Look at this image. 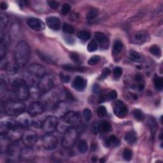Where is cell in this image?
Masks as SVG:
<instances>
[{"label": "cell", "mask_w": 163, "mask_h": 163, "mask_svg": "<svg viewBox=\"0 0 163 163\" xmlns=\"http://www.w3.org/2000/svg\"><path fill=\"white\" fill-rule=\"evenodd\" d=\"M38 88L41 93H46L50 91L54 86L53 80L49 77L45 76L40 78V80L38 83Z\"/></svg>", "instance_id": "obj_12"}, {"label": "cell", "mask_w": 163, "mask_h": 163, "mask_svg": "<svg viewBox=\"0 0 163 163\" xmlns=\"http://www.w3.org/2000/svg\"><path fill=\"white\" fill-rule=\"evenodd\" d=\"M59 78H60V80L62 82V83H68L70 80H71V78L69 75H66L65 74V73H61L59 74Z\"/></svg>", "instance_id": "obj_49"}, {"label": "cell", "mask_w": 163, "mask_h": 163, "mask_svg": "<svg viewBox=\"0 0 163 163\" xmlns=\"http://www.w3.org/2000/svg\"><path fill=\"white\" fill-rule=\"evenodd\" d=\"M65 124H58V125H57V129L58 131V132H59L60 133H65L66 131L69 129L70 128V125H69L68 124H67L66 122H65Z\"/></svg>", "instance_id": "obj_38"}, {"label": "cell", "mask_w": 163, "mask_h": 163, "mask_svg": "<svg viewBox=\"0 0 163 163\" xmlns=\"http://www.w3.org/2000/svg\"><path fill=\"white\" fill-rule=\"evenodd\" d=\"M62 69H64L65 70L67 71H80L82 72L85 71V68H83L82 67L80 66H72L70 65H63L62 66Z\"/></svg>", "instance_id": "obj_30"}, {"label": "cell", "mask_w": 163, "mask_h": 163, "mask_svg": "<svg viewBox=\"0 0 163 163\" xmlns=\"http://www.w3.org/2000/svg\"><path fill=\"white\" fill-rule=\"evenodd\" d=\"M100 129L104 132H109L112 129V125L109 122L104 120L100 123Z\"/></svg>", "instance_id": "obj_35"}, {"label": "cell", "mask_w": 163, "mask_h": 163, "mask_svg": "<svg viewBox=\"0 0 163 163\" xmlns=\"http://www.w3.org/2000/svg\"><path fill=\"white\" fill-rule=\"evenodd\" d=\"M97 114L99 117L103 118L106 116L107 114V110L104 106L99 107L97 109Z\"/></svg>", "instance_id": "obj_42"}, {"label": "cell", "mask_w": 163, "mask_h": 163, "mask_svg": "<svg viewBox=\"0 0 163 163\" xmlns=\"http://www.w3.org/2000/svg\"><path fill=\"white\" fill-rule=\"evenodd\" d=\"M32 125L33 126H35V127L37 128H41V125H42V124L40 122V120H37V119H33V123H32Z\"/></svg>", "instance_id": "obj_56"}, {"label": "cell", "mask_w": 163, "mask_h": 163, "mask_svg": "<svg viewBox=\"0 0 163 163\" xmlns=\"http://www.w3.org/2000/svg\"><path fill=\"white\" fill-rule=\"evenodd\" d=\"M19 127L17 121L12 119L4 118L0 122V131L1 134L7 133L10 130L16 129Z\"/></svg>", "instance_id": "obj_10"}, {"label": "cell", "mask_w": 163, "mask_h": 163, "mask_svg": "<svg viewBox=\"0 0 163 163\" xmlns=\"http://www.w3.org/2000/svg\"><path fill=\"white\" fill-rule=\"evenodd\" d=\"M113 75L115 77L117 78H119L120 76H121L122 73V70L121 68L120 67H116L113 70Z\"/></svg>", "instance_id": "obj_53"}, {"label": "cell", "mask_w": 163, "mask_h": 163, "mask_svg": "<svg viewBox=\"0 0 163 163\" xmlns=\"http://www.w3.org/2000/svg\"><path fill=\"white\" fill-rule=\"evenodd\" d=\"M23 134V133H21L18 128H16L10 130L7 133L4 134L6 136L8 140L11 141L12 142H16V141H18L20 138H22Z\"/></svg>", "instance_id": "obj_18"}, {"label": "cell", "mask_w": 163, "mask_h": 163, "mask_svg": "<svg viewBox=\"0 0 163 163\" xmlns=\"http://www.w3.org/2000/svg\"><path fill=\"white\" fill-rule=\"evenodd\" d=\"M100 124L98 122H94L92 125L91 131L94 134H97L100 131Z\"/></svg>", "instance_id": "obj_45"}, {"label": "cell", "mask_w": 163, "mask_h": 163, "mask_svg": "<svg viewBox=\"0 0 163 163\" xmlns=\"http://www.w3.org/2000/svg\"><path fill=\"white\" fill-rule=\"evenodd\" d=\"M37 55L38 56V57L42 61L47 62V63H48V64L54 65V64H56V62H57L53 58V57H51L50 55L44 53V52H42L41 51L37 50Z\"/></svg>", "instance_id": "obj_23"}, {"label": "cell", "mask_w": 163, "mask_h": 163, "mask_svg": "<svg viewBox=\"0 0 163 163\" xmlns=\"http://www.w3.org/2000/svg\"><path fill=\"white\" fill-rule=\"evenodd\" d=\"M35 150L29 146H26L21 149L19 158L23 161H32L35 157Z\"/></svg>", "instance_id": "obj_16"}, {"label": "cell", "mask_w": 163, "mask_h": 163, "mask_svg": "<svg viewBox=\"0 0 163 163\" xmlns=\"http://www.w3.org/2000/svg\"><path fill=\"white\" fill-rule=\"evenodd\" d=\"M78 150L81 154H85L88 150V145L87 143L84 140H81L78 143Z\"/></svg>", "instance_id": "obj_29"}, {"label": "cell", "mask_w": 163, "mask_h": 163, "mask_svg": "<svg viewBox=\"0 0 163 163\" xmlns=\"http://www.w3.org/2000/svg\"><path fill=\"white\" fill-rule=\"evenodd\" d=\"M133 115L134 118L138 121H142L144 119V114L140 109H134L133 110Z\"/></svg>", "instance_id": "obj_34"}, {"label": "cell", "mask_w": 163, "mask_h": 163, "mask_svg": "<svg viewBox=\"0 0 163 163\" xmlns=\"http://www.w3.org/2000/svg\"><path fill=\"white\" fill-rule=\"evenodd\" d=\"M60 101L59 97L54 92L47 93L44 98L42 104L46 110H56Z\"/></svg>", "instance_id": "obj_5"}, {"label": "cell", "mask_w": 163, "mask_h": 163, "mask_svg": "<svg viewBox=\"0 0 163 163\" xmlns=\"http://www.w3.org/2000/svg\"><path fill=\"white\" fill-rule=\"evenodd\" d=\"M6 54V46L2 41H1V46H0V57L2 59Z\"/></svg>", "instance_id": "obj_51"}, {"label": "cell", "mask_w": 163, "mask_h": 163, "mask_svg": "<svg viewBox=\"0 0 163 163\" xmlns=\"http://www.w3.org/2000/svg\"><path fill=\"white\" fill-rule=\"evenodd\" d=\"M110 73H111V70H110L109 68H104V69L102 71L101 75L99 76V79H100V80L104 79V78H106L110 74Z\"/></svg>", "instance_id": "obj_48"}, {"label": "cell", "mask_w": 163, "mask_h": 163, "mask_svg": "<svg viewBox=\"0 0 163 163\" xmlns=\"http://www.w3.org/2000/svg\"><path fill=\"white\" fill-rule=\"evenodd\" d=\"M97 49H98V44L95 40H92V41L89 42L87 45V50L89 52H94Z\"/></svg>", "instance_id": "obj_40"}, {"label": "cell", "mask_w": 163, "mask_h": 163, "mask_svg": "<svg viewBox=\"0 0 163 163\" xmlns=\"http://www.w3.org/2000/svg\"><path fill=\"white\" fill-rule=\"evenodd\" d=\"M27 23L31 29L36 31H41L45 28V25L43 21L37 18L29 19Z\"/></svg>", "instance_id": "obj_17"}, {"label": "cell", "mask_w": 163, "mask_h": 163, "mask_svg": "<svg viewBox=\"0 0 163 163\" xmlns=\"http://www.w3.org/2000/svg\"><path fill=\"white\" fill-rule=\"evenodd\" d=\"M149 51L150 53L155 56L157 57H160L161 56V50L160 49V47L157 45H152L150 47V48L149 49Z\"/></svg>", "instance_id": "obj_33"}, {"label": "cell", "mask_w": 163, "mask_h": 163, "mask_svg": "<svg viewBox=\"0 0 163 163\" xmlns=\"http://www.w3.org/2000/svg\"><path fill=\"white\" fill-rule=\"evenodd\" d=\"M94 36H95L96 40L100 44L101 48L105 49H108L109 45V41L106 35L101 32H96L94 33Z\"/></svg>", "instance_id": "obj_21"}, {"label": "cell", "mask_w": 163, "mask_h": 163, "mask_svg": "<svg viewBox=\"0 0 163 163\" xmlns=\"http://www.w3.org/2000/svg\"><path fill=\"white\" fill-rule=\"evenodd\" d=\"M45 110V109L42 103L35 101L29 104L28 109V113L31 116L35 117L43 113Z\"/></svg>", "instance_id": "obj_14"}, {"label": "cell", "mask_w": 163, "mask_h": 163, "mask_svg": "<svg viewBox=\"0 0 163 163\" xmlns=\"http://www.w3.org/2000/svg\"><path fill=\"white\" fill-rule=\"evenodd\" d=\"M26 109V105L20 101H9L5 107V111L9 116H19L22 115Z\"/></svg>", "instance_id": "obj_3"}, {"label": "cell", "mask_w": 163, "mask_h": 163, "mask_svg": "<svg viewBox=\"0 0 163 163\" xmlns=\"http://www.w3.org/2000/svg\"><path fill=\"white\" fill-rule=\"evenodd\" d=\"M144 85L142 83H139V85L138 86V88L140 91H143V89H144Z\"/></svg>", "instance_id": "obj_59"}, {"label": "cell", "mask_w": 163, "mask_h": 163, "mask_svg": "<svg viewBox=\"0 0 163 163\" xmlns=\"http://www.w3.org/2000/svg\"><path fill=\"white\" fill-rule=\"evenodd\" d=\"M48 5L49 7L53 9H57L59 6V3L57 1H49Z\"/></svg>", "instance_id": "obj_54"}, {"label": "cell", "mask_w": 163, "mask_h": 163, "mask_svg": "<svg viewBox=\"0 0 163 163\" xmlns=\"http://www.w3.org/2000/svg\"><path fill=\"white\" fill-rule=\"evenodd\" d=\"M72 86L78 91H83L87 86V80L82 77H77L73 82Z\"/></svg>", "instance_id": "obj_19"}, {"label": "cell", "mask_w": 163, "mask_h": 163, "mask_svg": "<svg viewBox=\"0 0 163 163\" xmlns=\"http://www.w3.org/2000/svg\"><path fill=\"white\" fill-rule=\"evenodd\" d=\"M46 23L49 28L55 31L59 30L61 28L60 20L56 17H48L46 19Z\"/></svg>", "instance_id": "obj_20"}, {"label": "cell", "mask_w": 163, "mask_h": 163, "mask_svg": "<svg viewBox=\"0 0 163 163\" xmlns=\"http://www.w3.org/2000/svg\"><path fill=\"white\" fill-rule=\"evenodd\" d=\"M42 145L47 150H54L58 145V140L54 135L46 134L42 138Z\"/></svg>", "instance_id": "obj_9"}, {"label": "cell", "mask_w": 163, "mask_h": 163, "mask_svg": "<svg viewBox=\"0 0 163 163\" xmlns=\"http://www.w3.org/2000/svg\"><path fill=\"white\" fill-rule=\"evenodd\" d=\"M8 7V5L5 3V2H3L1 4V8L3 9V10H5V9H7Z\"/></svg>", "instance_id": "obj_58"}, {"label": "cell", "mask_w": 163, "mask_h": 163, "mask_svg": "<svg viewBox=\"0 0 163 163\" xmlns=\"http://www.w3.org/2000/svg\"><path fill=\"white\" fill-rule=\"evenodd\" d=\"M129 59L133 62H141L143 60V56L136 51H131L129 54Z\"/></svg>", "instance_id": "obj_28"}, {"label": "cell", "mask_w": 163, "mask_h": 163, "mask_svg": "<svg viewBox=\"0 0 163 163\" xmlns=\"http://www.w3.org/2000/svg\"><path fill=\"white\" fill-rule=\"evenodd\" d=\"M78 137V133L74 128H71L65 133L62 140V145L66 149H70L75 145Z\"/></svg>", "instance_id": "obj_4"}, {"label": "cell", "mask_w": 163, "mask_h": 163, "mask_svg": "<svg viewBox=\"0 0 163 163\" xmlns=\"http://www.w3.org/2000/svg\"><path fill=\"white\" fill-rule=\"evenodd\" d=\"M15 95L20 101L27 100L30 96L29 89L23 78H17L13 83Z\"/></svg>", "instance_id": "obj_2"}, {"label": "cell", "mask_w": 163, "mask_h": 163, "mask_svg": "<svg viewBox=\"0 0 163 163\" xmlns=\"http://www.w3.org/2000/svg\"><path fill=\"white\" fill-rule=\"evenodd\" d=\"M97 160H98L97 157H92V161H93V162H96Z\"/></svg>", "instance_id": "obj_60"}, {"label": "cell", "mask_w": 163, "mask_h": 163, "mask_svg": "<svg viewBox=\"0 0 163 163\" xmlns=\"http://www.w3.org/2000/svg\"><path fill=\"white\" fill-rule=\"evenodd\" d=\"M20 149L19 143L16 142H13L10 144L7 149V153L10 159H18L19 158Z\"/></svg>", "instance_id": "obj_15"}, {"label": "cell", "mask_w": 163, "mask_h": 163, "mask_svg": "<svg viewBox=\"0 0 163 163\" xmlns=\"http://www.w3.org/2000/svg\"><path fill=\"white\" fill-rule=\"evenodd\" d=\"M101 61V57L99 56H94L91 57L88 61V64L89 65H96Z\"/></svg>", "instance_id": "obj_41"}, {"label": "cell", "mask_w": 163, "mask_h": 163, "mask_svg": "<svg viewBox=\"0 0 163 163\" xmlns=\"http://www.w3.org/2000/svg\"><path fill=\"white\" fill-rule=\"evenodd\" d=\"M113 112L116 116L120 119L124 118L128 113V108L127 106L121 101L115 102Z\"/></svg>", "instance_id": "obj_13"}, {"label": "cell", "mask_w": 163, "mask_h": 163, "mask_svg": "<svg viewBox=\"0 0 163 163\" xmlns=\"http://www.w3.org/2000/svg\"><path fill=\"white\" fill-rule=\"evenodd\" d=\"M62 31L67 34H73L75 32V29L70 24L64 23L62 26Z\"/></svg>", "instance_id": "obj_36"}, {"label": "cell", "mask_w": 163, "mask_h": 163, "mask_svg": "<svg viewBox=\"0 0 163 163\" xmlns=\"http://www.w3.org/2000/svg\"><path fill=\"white\" fill-rule=\"evenodd\" d=\"M14 58L18 67L24 68L27 65L30 58V49L26 41H19L15 46Z\"/></svg>", "instance_id": "obj_1"}, {"label": "cell", "mask_w": 163, "mask_h": 163, "mask_svg": "<svg viewBox=\"0 0 163 163\" xmlns=\"http://www.w3.org/2000/svg\"><path fill=\"white\" fill-rule=\"evenodd\" d=\"M93 91L96 94H98L99 93V92H100V88H99V87L96 84V85H94L93 87Z\"/></svg>", "instance_id": "obj_57"}, {"label": "cell", "mask_w": 163, "mask_h": 163, "mask_svg": "<svg viewBox=\"0 0 163 163\" xmlns=\"http://www.w3.org/2000/svg\"><path fill=\"white\" fill-rule=\"evenodd\" d=\"M147 125H148L149 127L150 128V129L152 130V132L154 133H155V131H156V123L155 122V120L152 119H150L148 121H147Z\"/></svg>", "instance_id": "obj_47"}, {"label": "cell", "mask_w": 163, "mask_h": 163, "mask_svg": "<svg viewBox=\"0 0 163 163\" xmlns=\"http://www.w3.org/2000/svg\"><path fill=\"white\" fill-rule=\"evenodd\" d=\"M71 5L69 3H65L63 5V6L62 7V13L64 15H66L68 13L70 12L71 10Z\"/></svg>", "instance_id": "obj_50"}, {"label": "cell", "mask_w": 163, "mask_h": 163, "mask_svg": "<svg viewBox=\"0 0 163 163\" xmlns=\"http://www.w3.org/2000/svg\"><path fill=\"white\" fill-rule=\"evenodd\" d=\"M59 121L56 117L49 116L42 123L41 128L46 134H50L57 129Z\"/></svg>", "instance_id": "obj_7"}, {"label": "cell", "mask_w": 163, "mask_h": 163, "mask_svg": "<svg viewBox=\"0 0 163 163\" xmlns=\"http://www.w3.org/2000/svg\"><path fill=\"white\" fill-rule=\"evenodd\" d=\"M28 71L31 76L38 78H43L46 76L47 74L45 68L39 64H36V63L29 65L28 68Z\"/></svg>", "instance_id": "obj_11"}, {"label": "cell", "mask_w": 163, "mask_h": 163, "mask_svg": "<svg viewBox=\"0 0 163 163\" xmlns=\"http://www.w3.org/2000/svg\"><path fill=\"white\" fill-rule=\"evenodd\" d=\"M22 141L26 146L32 147L38 141V136L35 131L26 130L22 136Z\"/></svg>", "instance_id": "obj_8"}, {"label": "cell", "mask_w": 163, "mask_h": 163, "mask_svg": "<svg viewBox=\"0 0 163 163\" xmlns=\"http://www.w3.org/2000/svg\"><path fill=\"white\" fill-rule=\"evenodd\" d=\"M98 15V11L96 9H92L89 11L86 16V19L89 20H93L96 18Z\"/></svg>", "instance_id": "obj_39"}, {"label": "cell", "mask_w": 163, "mask_h": 163, "mask_svg": "<svg viewBox=\"0 0 163 163\" xmlns=\"http://www.w3.org/2000/svg\"><path fill=\"white\" fill-rule=\"evenodd\" d=\"M117 96H118V94H117L116 91H115V90L112 91L111 92H110V93L108 94V97L110 99H117Z\"/></svg>", "instance_id": "obj_55"}, {"label": "cell", "mask_w": 163, "mask_h": 163, "mask_svg": "<svg viewBox=\"0 0 163 163\" xmlns=\"http://www.w3.org/2000/svg\"><path fill=\"white\" fill-rule=\"evenodd\" d=\"M147 37H148V34L144 31H139V32H137L134 35V39L139 44H143L146 40Z\"/></svg>", "instance_id": "obj_25"}, {"label": "cell", "mask_w": 163, "mask_h": 163, "mask_svg": "<svg viewBox=\"0 0 163 163\" xmlns=\"http://www.w3.org/2000/svg\"><path fill=\"white\" fill-rule=\"evenodd\" d=\"M8 23V18L5 14H0V25H1V28H5L7 25Z\"/></svg>", "instance_id": "obj_43"}, {"label": "cell", "mask_w": 163, "mask_h": 163, "mask_svg": "<svg viewBox=\"0 0 163 163\" xmlns=\"http://www.w3.org/2000/svg\"><path fill=\"white\" fill-rule=\"evenodd\" d=\"M78 37L83 41H87L91 38V33L86 31H82L78 33Z\"/></svg>", "instance_id": "obj_37"}, {"label": "cell", "mask_w": 163, "mask_h": 163, "mask_svg": "<svg viewBox=\"0 0 163 163\" xmlns=\"http://www.w3.org/2000/svg\"><path fill=\"white\" fill-rule=\"evenodd\" d=\"M30 96L33 99H38L41 96V92L38 86H33L29 89Z\"/></svg>", "instance_id": "obj_26"}, {"label": "cell", "mask_w": 163, "mask_h": 163, "mask_svg": "<svg viewBox=\"0 0 163 163\" xmlns=\"http://www.w3.org/2000/svg\"><path fill=\"white\" fill-rule=\"evenodd\" d=\"M83 115L86 121H89V120L92 119V116L91 110H89V108L84 109L83 112Z\"/></svg>", "instance_id": "obj_46"}, {"label": "cell", "mask_w": 163, "mask_h": 163, "mask_svg": "<svg viewBox=\"0 0 163 163\" xmlns=\"http://www.w3.org/2000/svg\"><path fill=\"white\" fill-rule=\"evenodd\" d=\"M154 85L157 90L161 91L163 87V78L159 76H155L154 79Z\"/></svg>", "instance_id": "obj_31"}, {"label": "cell", "mask_w": 163, "mask_h": 163, "mask_svg": "<svg viewBox=\"0 0 163 163\" xmlns=\"http://www.w3.org/2000/svg\"><path fill=\"white\" fill-rule=\"evenodd\" d=\"M19 127L27 128L32 125L33 119H31V115L29 114L22 115L17 120Z\"/></svg>", "instance_id": "obj_22"}, {"label": "cell", "mask_w": 163, "mask_h": 163, "mask_svg": "<svg viewBox=\"0 0 163 163\" xmlns=\"http://www.w3.org/2000/svg\"><path fill=\"white\" fill-rule=\"evenodd\" d=\"M136 140H137V136L134 131H129L125 135V140L129 145L134 144L136 141Z\"/></svg>", "instance_id": "obj_24"}, {"label": "cell", "mask_w": 163, "mask_h": 163, "mask_svg": "<svg viewBox=\"0 0 163 163\" xmlns=\"http://www.w3.org/2000/svg\"><path fill=\"white\" fill-rule=\"evenodd\" d=\"M70 59L73 62H75L76 63L80 62V61L79 56H78V54L76 53V52H71V53L70 54Z\"/></svg>", "instance_id": "obj_52"}, {"label": "cell", "mask_w": 163, "mask_h": 163, "mask_svg": "<svg viewBox=\"0 0 163 163\" xmlns=\"http://www.w3.org/2000/svg\"><path fill=\"white\" fill-rule=\"evenodd\" d=\"M132 155H133V152L131 150H129L128 149H125L124 150L123 157L125 161H129L131 159V158H132Z\"/></svg>", "instance_id": "obj_44"}, {"label": "cell", "mask_w": 163, "mask_h": 163, "mask_svg": "<svg viewBox=\"0 0 163 163\" xmlns=\"http://www.w3.org/2000/svg\"><path fill=\"white\" fill-rule=\"evenodd\" d=\"M123 49V44L120 40H116L113 44V53L119 54Z\"/></svg>", "instance_id": "obj_32"}, {"label": "cell", "mask_w": 163, "mask_h": 163, "mask_svg": "<svg viewBox=\"0 0 163 163\" xmlns=\"http://www.w3.org/2000/svg\"><path fill=\"white\" fill-rule=\"evenodd\" d=\"M99 162H104L105 161H104V159L103 158H102V159H100V161H99Z\"/></svg>", "instance_id": "obj_61"}, {"label": "cell", "mask_w": 163, "mask_h": 163, "mask_svg": "<svg viewBox=\"0 0 163 163\" xmlns=\"http://www.w3.org/2000/svg\"><path fill=\"white\" fill-rule=\"evenodd\" d=\"M105 143H106L107 146H110L111 145L113 146H117L120 145V141L115 135H112L106 140Z\"/></svg>", "instance_id": "obj_27"}, {"label": "cell", "mask_w": 163, "mask_h": 163, "mask_svg": "<svg viewBox=\"0 0 163 163\" xmlns=\"http://www.w3.org/2000/svg\"><path fill=\"white\" fill-rule=\"evenodd\" d=\"M63 120L71 127H77L82 122V116L79 112L74 111L68 112L63 116Z\"/></svg>", "instance_id": "obj_6"}]
</instances>
